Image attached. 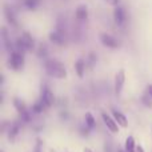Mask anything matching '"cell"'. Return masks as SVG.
Instances as JSON below:
<instances>
[{
  "label": "cell",
  "mask_w": 152,
  "mask_h": 152,
  "mask_svg": "<svg viewBox=\"0 0 152 152\" xmlns=\"http://www.w3.org/2000/svg\"><path fill=\"white\" fill-rule=\"evenodd\" d=\"M105 1H107L108 4H111V5H119L120 0H105Z\"/></svg>",
  "instance_id": "21"
},
{
  "label": "cell",
  "mask_w": 152,
  "mask_h": 152,
  "mask_svg": "<svg viewBox=\"0 0 152 152\" xmlns=\"http://www.w3.org/2000/svg\"><path fill=\"white\" fill-rule=\"evenodd\" d=\"M47 55V48H45V45H42L39 50V56H45Z\"/></svg>",
  "instance_id": "20"
},
{
  "label": "cell",
  "mask_w": 152,
  "mask_h": 152,
  "mask_svg": "<svg viewBox=\"0 0 152 152\" xmlns=\"http://www.w3.org/2000/svg\"><path fill=\"white\" fill-rule=\"evenodd\" d=\"M24 7L28 8V10H35V8L39 5L40 0H24Z\"/></svg>",
  "instance_id": "17"
},
{
  "label": "cell",
  "mask_w": 152,
  "mask_h": 152,
  "mask_svg": "<svg viewBox=\"0 0 152 152\" xmlns=\"http://www.w3.org/2000/svg\"><path fill=\"white\" fill-rule=\"evenodd\" d=\"M124 81H126V74H124V69H120L115 76V94L116 95L121 94L123 87H124Z\"/></svg>",
  "instance_id": "6"
},
{
  "label": "cell",
  "mask_w": 152,
  "mask_h": 152,
  "mask_svg": "<svg viewBox=\"0 0 152 152\" xmlns=\"http://www.w3.org/2000/svg\"><path fill=\"white\" fill-rule=\"evenodd\" d=\"M4 13H5V18H7V20L10 21L12 26H18V21H16V16H15V12L12 11V8L5 7Z\"/></svg>",
  "instance_id": "13"
},
{
  "label": "cell",
  "mask_w": 152,
  "mask_h": 152,
  "mask_svg": "<svg viewBox=\"0 0 152 152\" xmlns=\"http://www.w3.org/2000/svg\"><path fill=\"white\" fill-rule=\"evenodd\" d=\"M35 48V42L32 39V36L28 32H24L16 42V50L20 52H26V51H32Z\"/></svg>",
  "instance_id": "3"
},
{
  "label": "cell",
  "mask_w": 152,
  "mask_h": 152,
  "mask_svg": "<svg viewBox=\"0 0 152 152\" xmlns=\"http://www.w3.org/2000/svg\"><path fill=\"white\" fill-rule=\"evenodd\" d=\"M118 152H126V151H121V150H119V151H118Z\"/></svg>",
  "instance_id": "25"
},
{
  "label": "cell",
  "mask_w": 152,
  "mask_h": 152,
  "mask_svg": "<svg viewBox=\"0 0 152 152\" xmlns=\"http://www.w3.org/2000/svg\"><path fill=\"white\" fill-rule=\"evenodd\" d=\"M136 152H144V150H143V147H136Z\"/></svg>",
  "instance_id": "22"
},
{
  "label": "cell",
  "mask_w": 152,
  "mask_h": 152,
  "mask_svg": "<svg viewBox=\"0 0 152 152\" xmlns=\"http://www.w3.org/2000/svg\"><path fill=\"white\" fill-rule=\"evenodd\" d=\"M19 129H20V124L19 123H13L12 126L10 127V131H8V137L10 139H15L19 134Z\"/></svg>",
  "instance_id": "16"
},
{
  "label": "cell",
  "mask_w": 152,
  "mask_h": 152,
  "mask_svg": "<svg viewBox=\"0 0 152 152\" xmlns=\"http://www.w3.org/2000/svg\"><path fill=\"white\" fill-rule=\"evenodd\" d=\"M148 94L152 96V86H148Z\"/></svg>",
  "instance_id": "23"
},
{
  "label": "cell",
  "mask_w": 152,
  "mask_h": 152,
  "mask_svg": "<svg viewBox=\"0 0 152 152\" xmlns=\"http://www.w3.org/2000/svg\"><path fill=\"white\" fill-rule=\"evenodd\" d=\"M102 118H103V121H104V124L107 126V128L110 129L112 134H116V132H119V128H118L119 124L116 123L115 119L111 118V116L107 115V113H102Z\"/></svg>",
  "instance_id": "8"
},
{
  "label": "cell",
  "mask_w": 152,
  "mask_h": 152,
  "mask_svg": "<svg viewBox=\"0 0 152 152\" xmlns=\"http://www.w3.org/2000/svg\"><path fill=\"white\" fill-rule=\"evenodd\" d=\"M13 105H15V108L18 110L21 121L28 123L29 121V112L27 111V107H26V104L23 103V100H20L19 97H15V99H13Z\"/></svg>",
  "instance_id": "5"
},
{
  "label": "cell",
  "mask_w": 152,
  "mask_h": 152,
  "mask_svg": "<svg viewBox=\"0 0 152 152\" xmlns=\"http://www.w3.org/2000/svg\"><path fill=\"white\" fill-rule=\"evenodd\" d=\"M112 118L115 119L116 123H118L120 127H123V128H126V127L128 126L127 118H126V116H124L121 112H119V111H112Z\"/></svg>",
  "instance_id": "11"
},
{
  "label": "cell",
  "mask_w": 152,
  "mask_h": 152,
  "mask_svg": "<svg viewBox=\"0 0 152 152\" xmlns=\"http://www.w3.org/2000/svg\"><path fill=\"white\" fill-rule=\"evenodd\" d=\"M84 152H92V151L89 150V148H84Z\"/></svg>",
  "instance_id": "24"
},
{
  "label": "cell",
  "mask_w": 152,
  "mask_h": 152,
  "mask_svg": "<svg viewBox=\"0 0 152 152\" xmlns=\"http://www.w3.org/2000/svg\"><path fill=\"white\" fill-rule=\"evenodd\" d=\"M100 42H102L103 45L108 48H118L119 47V42L115 39L113 36L108 34H100Z\"/></svg>",
  "instance_id": "7"
},
{
  "label": "cell",
  "mask_w": 152,
  "mask_h": 152,
  "mask_svg": "<svg viewBox=\"0 0 152 152\" xmlns=\"http://www.w3.org/2000/svg\"><path fill=\"white\" fill-rule=\"evenodd\" d=\"M113 19H115V23L118 26H123L126 23V11H124V8L116 5V8L113 10Z\"/></svg>",
  "instance_id": "9"
},
{
  "label": "cell",
  "mask_w": 152,
  "mask_h": 152,
  "mask_svg": "<svg viewBox=\"0 0 152 152\" xmlns=\"http://www.w3.org/2000/svg\"><path fill=\"white\" fill-rule=\"evenodd\" d=\"M44 68L45 72H47L50 76L56 79H64L67 76V71H66V67L61 61L55 60V59H50L44 63Z\"/></svg>",
  "instance_id": "1"
},
{
  "label": "cell",
  "mask_w": 152,
  "mask_h": 152,
  "mask_svg": "<svg viewBox=\"0 0 152 152\" xmlns=\"http://www.w3.org/2000/svg\"><path fill=\"white\" fill-rule=\"evenodd\" d=\"M75 69H76V74L80 76V77L84 75V69H86V63H84L83 59H79V60L75 63Z\"/></svg>",
  "instance_id": "15"
},
{
  "label": "cell",
  "mask_w": 152,
  "mask_h": 152,
  "mask_svg": "<svg viewBox=\"0 0 152 152\" xmlns=\"http://www.w3.org/2000/svg\"><path fill=\"white\" fill-rule=\"evenodd\" d=\"M50 39H51V42L55 43V44L61 45V44L64 43V35H63V31H60V29H56V31L51 32Z\"/></svg>",
  "instance_id": "10"
},
{
  "label": "cell",
  "mask_w": 152,
  "mask_h": 152,
  "mask_svg": "<svg viewBox=\"0 0 152 152\" xmlns=\"http://www.w3.org/2000/svg\"><path fill=\"white\" fill-rule=\"evenodd\" d=\"M8 66L13 71H20L24 67V53L18 50H13L10 53V59H8Z\"/></svg>",
  "instance_id": "2"
},
{
  "label": "cell",
  "mask_w": 152,
  "mask_h": 152,
  "mask_svg": "<svg viewBox=\"0 0 152 152\" xmlns=\"http://www.w3.org/2000/svg\"><path fill=\"white\" fill-rule=\"evenodd\" d=\"M75 18L77 19V20H86V19L88 18V8H87L84 4L79 5V7L76 8Z\"/></svg>",
  "instance_id": "12"
},
{
  "label": "cell",
  "mask_w": 152,
  "mask_h": 152,
  "mask_svg": "<svg viewBox=\"0 0 152 152\" xmlns=\"http://www.w3.org/2000/svg\"><path fill=\"white\" fill-rule=\"evenodd\" d=\"M124 151H126V152H135V151H136V147H135V139L132 136H128L126 139Z\"/></svg>",
  "instance_id": "14"
},
{
  "label": "cell",
  "mask_w": 152,
  "mask_h": 152,
  "mask_svg": "<svg viewBox=\"0 0 152 152\" xmlns=\"http://www.w3.org/2000/svg\"><path fill=\"white\" fill-rule=\"evenodd\" d=\"M34 152H43V147H42V140L37 139L36 140V144H35V150Z\"/></svg>",
  "instance_id": "19"
},
{
  "label": "cell",
  "mask_w": 152,
  "mask_h": 152,
  "mask_svg": "<svg viewBox=\"0 0 152 152\" xmlns=\"http://www.w3.org/2000/svg\"><path fill=\"white\" fill-rule=\"evenodd\" d=\"M39 100L44 104V107L47 108V110L53 104V95H52V92H51L50 87L45 86V84L44 86H42V91H40Z\"/></svg>",
  "instance_id": "4"
},
{
  "label": "cell",
  "mask_w": 152,
  "mask_h": 152,
  "mask_svg": "<svg viewBox=\"0 0 152 152\" xmlns=\"http://www.w3.org/2000/svg\"><path fill=\"white\" fill-rule=\"evenodd\" d=\"M95 124H96V123H95L94 116H92L89 112H88V113H86V126L88 127L89 129H92V128L95 127Z\"/></svg>",
  "instance_id": "18"
}]
</instances>
